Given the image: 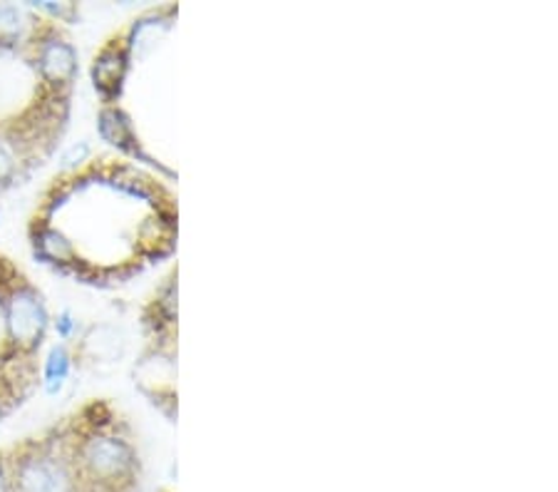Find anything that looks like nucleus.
Wrapping results in <instances>:
<instances>
[{
	"instance_id": "obj_4",
	"label": "nucleus",
	"mask_w": 558,
	"mask_h": 492,
	"mask_svg": "<svg viewBox=\"0 0 558 492\" xmlns=\"http://www.w3.org/2000/svg\"><path fill=\"white\" fill-rule=\"evenodd\" d=\"M43 103H38V115H25L17 122L0 124V192L13 187L28 169L38 163L43 155L45 142L56 140L58 122L62 115L60 105L68 103V97L50 95L40 89Z\"/></svg>"
},
{
	"instance_id": "obj_6",
	"label": "nucleus",
	"mask_w": 558,
	"mask_h": 492,
	"mask_svg": "<svg viewBox=\"0 0 558 492\" xmlns=\"http://www.w3.org/2000/svg\"><path fill=\"white\" fill-rule=\"evenodd\" d=\"M35 381H38L35 358H25L0 348V418L11 413L17 403L28 396Z\"/></svg>"
},
{
	"instance_id": "obj_7",
	"label": "nucleus",
	"mask_w": 558,
	"mask_h": 492,
	"mask_svg": "<svg viewBox=\"0 0 558 492\" xmlns=\"http://www.w3.org/2000/svg\"><path fill=\"white\" fill-rule=\"evenodd\" d=\"M45 17L33 11V5L0 3V48L28 50L35 33L40 31Z\"/></svg>"
},
{
	"instance_id": "obj_8",
	"label": "nucleus",
	"mask_w": 558,
	"mask_h": 492,
	"mask_svg": "<svg viewBox=\"0 0 558 492\" xmlns=\"http://www.w3.org/2000/svg\"><path fill=\"white\" fill-rule=\"evenodd\" d=\"M124 351V336L120 328L112 326H95L80 338V351L72 353V358L83 356L87 363H112Z\"/></svg>"
},
{
	"instance_id": "obj_9",
	"label": "nucleus",
	"mask_w": 558,
	"mask_h": 492,
	"mask_svg": "<svg viewBox=\"0 0 558 492\" xmlns=\"http://www.w3.org/2000/svg\"><path fill=\"white\" fill-rule=\"evenodd\" d=\"M124 68H128V52L122 50V45L110 43L107 48H102L100 56L95 58V87L100 89L102 95L114 93L124 77Z\"/></svg>"
},
{
	"instance_id": "obj_11",
	"label": "nucleus",
	"mask_w": 558,
	"mask_h": 492,
	"mask_svg": "<svg viewBox=\"0 0 558 492\" xmlns=\"http://www.w3.org/2000/svg\"><path fill=\"white\" fill-rule=\"evenodd\" d=\"M0 492H11V463H8V447L0 451Z\"/></svg>"
},
{
	"instance_id": "obj_10",
	"label": "nucleus",
	"mask_w": 558,
	"mask_h": 492,
	"mask_svg": "<svg viewBox=\"0 0 558 492\" xmlns=\"http://www.w3.org/2000/svg\"><path fill=\"white\" fill-rule=\"evenodd\" d=\"M72 365H75V358H72V351L65 344L50 348V353L45 358L43 365V383L50 396H56V393H60L62 386H65L72 373Z\"/></svg>"
},
{
	"instance_id": "obj_2",
	"label": "nucleus",
	"mask_w": 558,
	"mask_h": 492,
	"mask_svg": "<svg viewBox=\"0 0 558 492\" xmlns=\"http://www.w3.org/2000/svg\"><path fill=\"white\" fill-rule=\"evenodd\" d=\"M11 492H87L70 458L62 425L8 447Z\"/></svg>"
},
{
	"instance_id": "obj_1",
	"label": "nucleus",
	"mask_w": 558,
	"mask_h": 492,
	"mask_svg": "<svg viewBox=\"0 0 558 492\" xmlns=\"http://www.w3.org/2000/svg\"><path fill=\"white\" fill-rule=\"evenodd\" d=\"M62 433L87 492H140L142 458L137 443L110 408L93 403L62 425Z\"/></svg>"
},
{
	"instance_id": "obj_3",
	"label": "nucleus",
	"mask_w": 558,
	"mask_h": 492,
	"mask_svg": "<svg viewBox=\"0 0 558 492\" xmlns=\"http://www.w3.org/2000/svg\"><path fill=\"white\" fill-rule=\"evenodd\" d=\"M0 309H3L5 351L35 358L48 334L50 313L43 293L5 259H0Z\"/></svg>"
},
{
	"instance_id": "obj_5",
	"label": "nucleus",
	"mask_w": 558,
	"mask_h": 492,
	"mask_svg": "<svg viewBox=\"0 0 558 492\" xmlns=\"http://www.w3.org/2000/svg\"><path fill=\"white\" fill-rule=\"evenodd\" d=\"M25 52H28L35 70H38L43 93L68 97L77 75V50L68 35L58 28V23L45 17L40 31L35 33Z\"/></svg>"
}]
</instances>
